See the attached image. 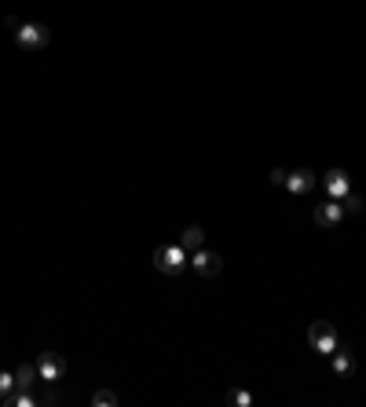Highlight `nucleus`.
Returning a JSON list of instances; mask_svg holds the SVG:
<instances>
[{"instance_id": "1", "label": "nucleus", "mask_w": 366, "mask_h": 407, "mask_svg": "<svg viewBox=\"0 0 366 407\" xmlns=\"http://www.w3.org/2000/svg\"><path fill=\"white\" fill-rule=\"evenodd\" d=\"M154 268H158L162 275H180L183 268H187V250H183L180 243L158 246L154 250Z\"/></svg>"}, {"instance_id": "2", "label": "nucleus", "mask_w": 366, "mask_h": 407, "mask_svg": "<svg viewBox=\"0 0 366 407\" xmlns=\"http://www.w3.org/2000/svg\"><path fill=\"white\" fill-rule=\"evenodd\" d=\"M11 37H15V44L22 48V52H37V48H48L51 30L41 26V22H22V26L11 33Z\"/></svg>"}, {"instance_id": "3", "label": "nucleus", "mask_w": 366, "mask_h": 407, "mask_svg": "<svg viewBox=\"0 0 366 407\" xmlns=\"http://www.w3.org/2000/svg\"><path fill=\"white\" fill-rule=\"evenodd\" d=\"M308 345L315 349L319 356H333L337 349H341V341H337V330L326 323V320H315L308 330Z\"/></svg>"}, {"instance_id": "4", "label": "nucleus", "mask_w": 366, "mask_h": 407, "mask_svg": "<svg viewBox=\"0 0 366 407\" xmlns=\"http://www.w3.org/2000/svg\"><path fill=\"white\" fill-rule=\"evenodd\" d=\"M191 268L198 275H205V279H213V275L224 272V257L213 253V250H198V253H194V261H191Z\"/></svg>"}, {"instance_id": "5", "label": "nucleus", "mask_w": 366, "mask_h": 407, "mask_svg": "<svg viewBox=\"0 0 366 407\" xmlns=\"http://www.w3.org/2000/svg\"><path fill=\"white\" fill-rule=\"evenodd\" d=\"M37 374H41V381H48V386H55V381L67 374V363H62L55 352H44L41 360H37Z\"/></svg>"}, {"instance_id": "6", "label": "nucleus", "mask_w": 366, "mask_h": 407, "mask_svg": "<svg viewBox=\"0 0 366 407\" xmlns=\"http://www.w3.org/2000/svg\"><path fill=\"white\" fill-rule=\"evenodd\" d=\"M286 187H290L293 195H304V191H311V187H315V173H311V169L286 173Z\"/></svg>"}, {"instance_id": "7", "label": "nucleus", "mask_w": 366, "mask_h": 407, "mask_svg": "<svg viewBox=\"0 0 366 407\" xmlns=\"http://www.w3.org/2000/svg\"><path fill=\"white\" fill-rule=\"evenodd\" d=\"M341 217H345V209H341V202H337V198L322 202V206L315 209V224H319V227H330V224H337Z\"/></svg>"}, {"instance_id": "8", "label": "nucleus", "mask_w": 366, "mask_h": 407, "mask_svg": "<svg viewBox=\"0 0 366 407\" xmlns=\"http://www.w3.org/2000/svg\"><path fill=\"white\" fill-rule=\"evenodd\" d=\"M326 191H330V198H337L341 202L348 191H351V184H348V173L345 169H333V173H326Z\"/></svg>"}, {"instance_id": "9", "label": "nucleus", "mask_w": 366, "mask_h": 407, "mask_svg": "<svg viewBox=\"0 0 366 407\" xmlns=\"http://www.w3.org/2000/svg\"><path fill=\"white\" fill-rule=\"evenodd\" d=\"M176 243H180L183 250H187V253H191V250H202V243H205V232H202V224H191V227H183Z\"/></svg>"}, {"instance_id": "10", "label": "nucleus", "mask_w": 366, "mask_h": 407, "mask_svg": "<svg viewBox=\"0 0 366 407\" xmlns=\"http://www.w3.org/2000/svg\"><path fill=\"white\" fill-rule=\"evenodd\" d=\"M37 381H41V374H37V363H22L15 371V389H33Z\"/></svg>"}, {"instance_id": "11", "label": "nucleus", "mask_w": 366, "mask_h": 407, "mask_svg": "<svg viewBox=\"0 0 366 407\" xmlns=\"http://www.w3.org/2000/svg\"><path fill=\"white\" fill-rule=\"evenodd\" d=\"M92 404H96V407H117V392H110V389H96V392H92Z\"/></svg>"}, {"instance_id": "12", "label": "nucleus", "mask_w": 366, "mask_h": 407, "mask_svg": "<svg viewBox=\"0 0 366 407\" xmlns=\"http://www.w3.org/2000/svg\"><path fill=\"white\" fill-rule=\"evenodd\" d=\"M11 389H15V374L0 371V404H4V400L11 397Z\"/></svg>"}, {"instance_id": "13", "label": "nucleus", "mask_w": 366, "mask_h": 407, "mask_svg": "<svg viewBox=\"0 0 366 407\" xmlns=\"http://www.w3.org/2000/svg\"><path fill=\"white\" fill-rule=\"evenodd\" d=\"M333 367H337L341 374L351 371V356H348V349H337V352H333Z\"/></svg>"}, {"instance_id": "14", "label": "nucleus", "mask_w": 366, "mask_h": 407, "mask_svg": "<svg viewBox=\"0 0 366 407\" xmlns=\"http://www.w3.org/2000/svg\"><path fill=\"white\" fill-rule=\"evenodd\" d=\"M227 400H231L234 407H250V404H253V397H250L245 389H231V392H227Z\"/></svg>"}, {"instance_id": "15", "label": "nucleus", "mask_w": 366, "mask_h": 407, "mask_svg": "<svg viewBox=\"0 0 366 407\" xmlns=\"http://www.w3.org/2000/svg\"><path fill=\"white\" fill-rule=\"evenodd\" d=\"M271 184H279V187H286V169H271Z\"/></svg>"}]
</instances>
